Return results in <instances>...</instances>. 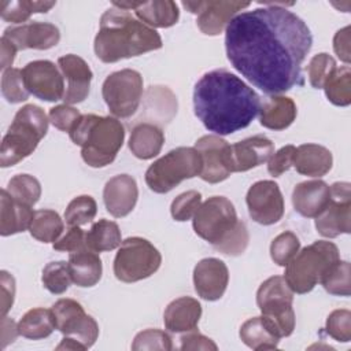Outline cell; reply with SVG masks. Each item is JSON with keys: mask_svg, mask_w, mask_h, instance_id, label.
I'll return each mask as SVG.
<instances>
[{"mask_svg": "<svg viewBox=\"0 0 351 351\" xmlns=\"http://www.w3.org/2000/svg\"><path fill=\"white\" fill-rule=\"evenodd\" d=\"M132 350L141 351V350H163L170 351L173 350V341L171 337L160 330V329H145L136 335Z\"/></svg>", "mask_w": 351, "mask_h": 351, "instance_id": "obj_43", "label": "cell"}, {"mask_svg": "<svg viewBox=\"0 0 351 351\" xmlns=\"http://www.w3.org/2000/svg\"><path fill=\"white\" fill-rule=\"evenodd\" d=\"M0 284H1V315H7L11 310L15 296V280L14 277L5 271H0Z\"/></svg>", "mask_w": 351, "mask_h": 351, "instance_id": "obj_51", "label": "cell"}, {"mask_svg": "<svg viewBox=\"0 0 351 351\" xmlns=\"http://www.w3.org/2000/svg\"><path fill=\"white\" fill-rule=\"evenodd\" d=\"M25 86L29 93L40 100H63L64 82L63 74L51 60H33L22 69Z\"/></svg>", "mask_w": 351, "mask_h": 351, "instance_id": "obj_14", "label": "cell"}, {"mask_svg": "<svg viewBox=\"0 0 351 351\" xmlns=\"http://www.w3.org/2000/svg\"><path fill=\"white\" fill-rule=\"evenodd\" d=\"M56 350H66V351H69V350H71V351H84V350H86L81 343H78L77 340H74V339H71V337H63V340L60 341V344L56 347Z\"/></svg>", "mask_w": 351, "mask_h": 351, "instance_id": "obj_55", "label": "cell"}, {"mask_svg": "<svg viewBox=\"0 0 351 351\" xmlns=\"http://www.w3.org/2000/svg\"><path fill=\"white\" fill-rule=\"evenodd\" d=\"M18 335V324L4 315L1 319V348H5L7 344L12 343Z\"/></svg>", "mask_w": 351, "mask_h": 351, "instance_id": "obj_53", "label": "cell"}, {"mask_svg": "<svg viewBox=\"0 0 351 351\" xmlns=\"http://www.w3.org/2000/svg\"><path fill=\"white\" fill-rule=\"evenodd\" d=\"M85 234L86 233L80 226H69L67 232L60 239H58L52 247L56 251H66L69 254L88 248Z\"/></svg>", "mask_w": 351, "mask_h": 351, "instance_id": "obj_49", "label": "cell"}, {"mask_svg": "<svg viewBox=\"0 0 351 351\" xmlns=\"http://www.w3.org/2000/svg\"><path fill=\"white\" fill-rule=\"evenodd\" d=\"M329 188L330 197L326 207L315 217V229L321 236L335 239L351 232V185L340 181Z\"/></svg>", "mask_w": 351, "mask_h": 351, "instance_id": "obj_13", "label": "cell"}, {"mask_svg": "<svg viewBox=\"0 0 351 351\" xmlns=\"http://www.w3.org/2000/svg\"><path fill=\"white\" fill-rule=\"evenodd\" d=\"M137 18L149 27H171L178 22V5L171 0L138 1L133 10Z\"/></svg>", "mask_w": 351, "mask_h": 351, "instance_id": "obj_31", "label": "cell"}, {"mask_svg": "<svg viewBox=\"0 0 351 351\" xmlns=\"http://www.w3.org/2000/svg\"><path fill=\"white\" fill-rule=\"evenodd\" d=\"M237 14L225 29L230 64L254 86L278 95L303 85L302 63L313 45L306 22L281 4Z\"/></svg>", "mask_w": 351, "mask_h": 351, "instance_id": "obj_1", "label": "cell"}, {"mask_svg": "<svg viewBox=\"0 0 351 351\" xmlns=\"http://www.w3.org/2000/svg\"><path fill=\"white\" fill-rule=\"evenodd\" d=\"M274 154V144L263 134L244 138L230 145V170L240 173L266 163Z\"/></svg>", "mask_w": 351, "mask_h": 351, "instance_id": "obj_20", "label": "cell"}, {"mask_svg": "<svg viewBox=\"0 0 351 351\" xmlns=\"http://www.w3.org/2000/svg\"><path fill=\"white\" fill-rule=\"evenodd\" d=\"M326 333L336 341L348 343L351 340V313L350 310H333L325 324Z\"/></svg>", "mask_w": 351, "mask_h": 351, "instance_id": "obj_45", "label": "cell"}, {"mask_svg": "<svg viewBox=\"0 0 351 351\" xmlns=\"http://www.w3.org/2000/svg\"><path fill=\"white\" fill-rule=\"evenodd\" d=\"M162 255L148 240L128 237L114 259V274L122 282H137L151 277L160 267Z\"/></svg>", "mask_w": 351, "mask_h": 351, "instance_id": "obj_9", "label": "cell"}, {"mask_svg": "<svg viewBox=\"0 0 351 351\" xmlns=\"http://www.w3.org/2000/svg\"><path fill=\"white\" fill-rule=\"evenodd\" d=\"M3 37L10 40L18 51L49 49L60 40L59 29L48 22H30L21 26L7 27Z\"/></svg>", "mask_w": 351, "mask_h": 351, "instance_id": "obj_19", "label": "cell"}, {"mask_svg": "<svg viewBox=\"0 0 351 351\" xmlns=\"http://www.w3.org/2000/svg\"><path fill=\"white\" fill-rule=\"evenodd\" d=\"M69 269L71 281L81 288L96 285L101 278V259L97 252L84 248L69 254Z\"/></svg>", "mask_w": 351, "mask_h": 351, "instance_id": "obj_27", "label": "cell"}, {"mask_svg": "<svg viewBox=\"0 0 351 351\" xmlns=\"http://www.w3.org/2000/svg\"><path fill=\"white\" fill-rule=\"evenodd\" d=\"M298 114L296 104L291 97L274 95L267 97L259 111V122L271 130H284L292 125Z\"/></svg>", "mask_w": 351, "mask_h": 351, "instance_id": "obj_29", "label": "cell"}, {"mask_svg": "<svg viewBox=\"0 0 351 351\" xmlns=\"http://www.w3.org/2000/svg\"><path fill=\"white\" fill-rule=\"evenodd\" d=\"M101 95L114 117L129 118L140 106L143 97V77L133 69L114 71L104 80Z\"/></svg>", "mask_w": 351, "mask_h": 351, "instance_id": "obj_11", "label": "cell"}, {"mask_svg": "<svg viewBox=\"0 0 351 351\" xmlns=\"http://www.w3.org/2000/svg\"><path fill=\"white\" fill-rule=\"evenodd\" d=\"M250 5L248 1H182L184 8L197 15V27L207 36L221 34L236 14Z\"/></svg>", "mask_w": 351, "mask_h": 351, "instance_id": "obj_15", "label": "cell"}, {"mask_svg": "<svg viewBox=\"0 0 351 351\" xmlns=\"http://www.w3.org/2000/svg\"><path fill=\"white\" fill-rule=\"evenodd\" d=\"M229 282V270L218 258H204L193 269V285L196 293L208 302L223 296Z\"/></svg>", "mask_w": 351, "mask_h": 351, "instance_id": "obj_18", "label": "cell"}, {"mask_svg": "<svg viewBox=\"0 0 351 351\" xmlns=\"http://www.w3.org/2000/svg\"><path fill=\"white\" fill-rule=\"evenodd\" d=\"M200 204H202V195L197 191L182 192L171 202V206H170L171 217L178 222L188 221L195 215Z\"/></svg>", "mask_w": 351, "mask_h": 351, "instance_id": "obj_46", "label": "cell"}, {"mask_svg": "<svg viewBox=\"0 0 351 351\" xmlns=\"http://www.w3.org/2000/svg\"><path fill=\"white\" fill-rule=\"evenodd\" d=\"M300 250V241L292 232H282L276 236L270 244V256L278 266H287L288 262Z\"/></svg>", "mask_w": 351, "mask_h": 351, "instance_id": "obj_41", "label": "cell"}, {"mask_svg": "<svg viewBox=\"0 0 351 351\" xmlns=\"http://www.w3.org/2000/svg\"><path fill=\"white\" fill-rule=\"evenodd\" d=\"M333 49L340 60H343L347 64L350 63V26H346L336 32L333 37Z\"/></svg>", "mask_w": 351, "mask_h": 351, "instance_id": "obj_52", "label": "cell"}, {"mask_svg": "<svg viewBox=\"0 0 351 351\" xmlns=\"http://www.w3.org/2000/svg\"><path fill=\"white\" fill-rule=\"evenodd\" d=\"M64 229L59 214L53 210H37L29 226L30 234L41 243H55Z\"/></svg>", "mask_w": 351, "mask_h": 351, "instance_id": "obj_34", "label": "cell"}, {"mask_svg": "<svg viewBox=\"0 0 351 351\" xmlns=\"http://www.w3.org/2000/svg\"><path fill=\"white\" fill-rule=\"evenodd\" d=\"M56 329L66 337L81 343L86 350L90 348L99 337L97 322L85 313L84 307L73 299H59L52 306Z\"/></svg>", "mask_w": 351, "mask_h": 351, "instance_id": "obj_12", "label": "cell"}, {"mask_svg": "<svg viewBox=\"0 0 351 351\" xmlns=\"http://www.w3.org/2000/svg\"><path fill=\"white\" fill-rule=\"evenodd\" d=\"M0 48H1V66L0 67L3 71H5L7 69H11L18 49L14 47V44L10 40H7L3 36L0 38Z\"/></svg>", "mask_w": 351, "mask_h": 351, "instance_id": "obj_54", "label": "cell"}, {"mask_svg": "<svg viewBox=\"0 0 351 351\" xmlns=\"http://www.w3.org/2000/svg\"><path fill=\"white\" fill-rule=\"evenodd\" d=\"M192 223L199 237L225 255H241L248 245L247 226L237 218L233 203L225 196H211L203 202Z\"/></svg>", "mask_w": 351, "mask_h": 351, "instance_id": "obj_4", "label": "cell"}, {"mask_svg": "<svg viewBox=\"0 0 351 351\" xmlns=\"http://www.w3.org/2000/svg\"><path fill=\"white\" fill-rule=\"evenodd\" d=\"M322 89L328 100L339 107L351 103V69L350 66L336 67L325 80Z\"/></svg>", "mask_w": 351, "mask_h": 351, "instance_id": "obj_35", "label": "cell"}, {"mask_svg": "<svg viewBox=\"0 0 351 351\" xmlns=\"http://www.w3.org/2000/svg\"><path fill=\"white\" fill-rule=\"evenodd\" d=\"M180 341H181V346H180L181 350H213V351L218 350L217 344L211 339L203 336L202 333L196 332L195 329H192V330L186 332V335L181 336Z\"/></svg>", "mask_w": 351, "mask_h": 351, "instance_id": "obj_50", "label": "cell"}, {"mask_svg": "<svg viewBox=\"0 0 351 351\" xmlns=\"http://www.w3.org/2000/svg\"><path fill=\"white\" fill-rule=\"evenodd\" d=\"M162 45V38L155 29L136 19L129 11L112 5L100 18L93 49L101 62L115 63L160 49Z\"/></svg>", "mask_w": 351, "mask_h": 351, "instance_id": "obj_3", "label": "cell"}, {"mask_svg": "<svg viewBox=\"0 0 351 351\" xmlns=\"http://www.w3.org/2000/svg\"><path fill=\"white\" fill-rule=\"evenodd\" d=\"M261 106L258 93L223 69L203 74L193 89L195 115L217 136L247 128L259 114Z\"/></svg>", "mask_w": 351, "mask_h": 351, "instance_id": "obj_2", "label": "cell"}, {"mask_svg": "<svg viewBox=\"0 0 351 351\" xmlns=\"http://www.w3.org/2000/svg\"><path fill=\"white\" fill-rule=\"evenodd\" d=\"M137 182L129 174H118L110 178L103 189L104 206L115 218H122L130 214L137 203Z\"/></svg>", "mask_w": 351, "mask_h": 351, "instance_id": "obj_22", "label": "cell"}, {"mask_svg": "<svg viewBox=\"0 0 351 351\" xmlns=\"http://www.w3.org/2000/svg\"><path fill=\"white\" fill-rule=\"evenodd\" d=\"M82 117V114L71 107L70 104H59L49 110L48 118L49 122L59 130L70 133V130L75 126L78 119Z\"/></svg>", "mask_w": 351, "mask_h": 351, "instance_id": "obj_47", "label": "cell"}, {"mask_svg": "<svg viewBox=\"0 0 351 351\" xmlns=\"http://www.w3.org/2000/svg\"><path fill=\"white\" fill-rule=\"evenodd\" d=\"M12 199L26 206L33 207L41 196V185L37 178L30 174L14 176L5 188Z\"/></svg>", "mask_w": 351, "mask_h": 351, "instance_id": "obj_38", "label": "cell"}, {"mask_svg": "<svg viewBox=\"0 0 351 351\" xmlns=\"http://www.w3.org/2000/svg\"><path fill=\"white\" fill-rule=\"evenodd\" d=\"M239 335L241 341L255 351L274 350L281 339L276 325L265 315L247 319L241 325Z\"/></svg>", "mask_w": 351, "mask_h": 351, "instance_id": "obj_26", "label": "cell"}, {"mask_svg": "<svg viewBox=\"0 0 351 351\" xmlns=\"http://www.w3.org/2000/svg\"><path fill=\"white\" fill-rule=\"evenodd\" d=\"M330 188L322 180L299 182L292 192V204L296 213L306 218H315L326 207Z\"/></svg>", "mask_w": 351, "mask_h": 351, "instance_id": "obj_23", "label": "cell"}, {"mask_svg": "<svg viewBox=\"0 0 351 351\" xmlns=\"http://www.w3.org/2000/svg\"><path fill=\"white\" fill-rule=\"evenodd\" d=\"M202 158L195 147H178L155 160L145 171L148 188L156 193H167L180 182L199 176Z\"/></svg>", "mask_w": 351, "mask_h": 351, "instance_id": "obj_8", "label": "cell"}, {"mask_svg": "<svg viewBox=\"0 0 351 351\" xmlns=\"http://www.w3.org/2000/svg\"><path fill=\"white\" fill-rule=\"evenodd\" d=\"M34 211L30 206L16 202L5 189L0 192V234L11 236L29 229Z\"/></svg>", "mask_w": 351, "mask_h": 351, "instance_id": "obj_25", "label": "cell"}, {"mask_svg": "<svg viewBox=\"0 0 351 351\" xmlns=\"http://www.w3.org/2000/svg\"><path fill=\"white\" fill-rule=\"evenodd\" d=\"M49 118L36 104L19 108L1 141L0 166L10 167L27 158L48 132Z\"/></svg>", "mask_w": 351, "mask_h": 351, "instance_id": "obj_6", "label": "cell"}, {"mask_svg": "<svg viewBox=\"0 0 351 351\" xmlns=\"http://www.w3.org/2000/svg\"><path fill=\"white\" fill-rule=\"evenodd\" d=\"M250 217L261 225H273L284 215V197L271 180L252 184L245 196Z\"/></svg>", "mask_w": 351, "mask_h": 351, "instance_id": "obj_16", "label": "cell"}, {"mask_svg": "<svg viewBox=\"0 0 351 351\" xmlns=\"http://www.w3.org/2000/svg\"><path fill=\"white\" fill-rule=\"evenodd\" d=\"M165 143V134L160 128L154 123L143 122L132 129L129 138V149L132 154L143 160L156 156Z\"/></svg>", "mask_w": 351, "mask_h": 351, "instance_id": "obj_30", "label": "cell"}, {"mask_svg": "<svg viewBox=\"0 0 351 351\" xmlns=\"http://www.w3.org/2000/svg\"><path fill=\"white\" fill-rule=\"evenodd\" d=\"M41 281L45 289H48L53 295H60L64 293L71 281L70 276V269L69 263L64 261H56V262H49L44 269H43V276Z\"/></svg>", "mask_w": 351, "mask_h": 351, "instance_id": "obj_39", "label": "cell"}, {"mask_svg": "<svg viewBox=\"0 0 351 351\" xmlns=\"http://www.w3.org/2000/svg\"><path fill=\"white\" fill-rule=\"evenodd\" d=\"M70 138L80 145L82 160L90 167H104L114 162L125 138V128L114 117L82 115L70 130Z\"/></svg>", "mask_w": 351, "mask_h": 351, "instance_id": "obj_5", "label": "cell"}, {"mask_svg": "<svg viewBox=\"0 0 351 351\" xmlns=\"http://www.w3.org/2000/svg\"><path fill=\"white\" fill-rule=\"evenodd\" d=\"M336 67V60L329 53L321 52L314 55L307 66L308 81L311 86L315 89H322L325 80Z\"/></svg>", "mask_w": 351, "mask_h": 351, "instance_id": "obj_44", "label": "cell"}, {"mask_svg": "<svg viewBox=\"0 0 351 351\" xmlns=\"http://www.w3.org/2000/svg\"><path fill=\"white\" fill-rule=\"evenodd\" d=\"M296 152V147L293 145H285L281 147L277 152L271 155V158L267 160V171L273 177H280L285 171L289 170L291 166H293V156Z\"/></svg>", "mask_w": 351, "mask_h": 351, "instance_id": "obj_48", "label": "cell"}, {"mask_svg": "<svg viewBox=\"0 0 351 351\" xmlns=\"http://www.w3.org/2000/svg\"><path fill=\"white\" fill-rule=\"evenodd\" d=\"M56 329L52 310L36 307L23 314L18 322V332L21 336L30 340H40L48 337Z\"/></svg>", "mask_w": 351, "mask_h": 351, "instance_id": "obj_32", "label": "cell"}, {"mask_svg": "<svg viewBox=\"0 0 351 351\" xmlns=\"http://www.w3.org/2000/svg\"><path fill=\"white\" fill-rule=\"evenodd\" d=\"M293 292L281 276L265 280L256 292V304L266 318H269L281 337H288L295 329V311L292 307Z\"/></svg>", "mask_w": 351, "mask_h": 351, "instance_id": "obj_10", "label": "cell"}, {"mask_svg": "<svg viewBox=\"0 0 351 351\" xmlns=\"http://www.w3.org/2000/svg\"><path fill=\"white\" fill-rule=\"evenodd\" d=\"M55 1H27V0H3L0 1V15L5 22L22 23L33 14L48 12L55 7Z\"/></svg>", "mask_w": 351, "mask_h": 351, "instance_id": "obj_36", "label": "cell"}, {"mask_svg": "<svg viewBox=\"0 0 351 351\" xmlns=\"http://www.w3.org/2000/svg\"><path fill=\"white\" fill-rule=\"evenodd\" d=\"M340 259L339 248L332 241L318 240L302 248L285 266L284 280L292 292L307 293L314 289L325 271Z\"/></svg>", "mask_w": 351, "mask_h": 351, "instance_id": "obj_7", "label": "cell"}, {"mask_svg": "<svg viewBox=\"0 0 351 351\" xmlns=\"http://www.w3.org/2000/svg\"><path fill=\"white\" fill-rule=\"evenodd\" d=\"M96 200L89 195H81L69 203L64 211V221L69 226H82L90 222L96 217Z\"/></svg>", "mask_w": 351, "mask_h": 351, "instance_id": "obj_40", "label": "cell"}, {"mask_svg": "<svg viewBox=\"0 0 351 351\" xmlns=\"http://www.w3.org/2000/svg\"><path fill=\"white\" fill-rule=\"evenodd\" d=\"M351 266L347 261L335 262L321 277L319 282L325 291L336 296H350L351 292Z\"/></svg>", "mask_w": 351, "mask_h": 351, "instance_id": "obj_37", "label": "cell"}, {"mask_svg": "<svg viewBox=\"0 0 351 351\" xmlns=\"http://www.w3.org/2000/svg\"><path fill=\"white\" fill-rule=\"evenodd\" d=\"M195 149L202 158L200 178L210 184L225 181L230 170V144L217 134L202 136L195 143Z\"/></svg>", "mask_w": 351, "mask_h": 351, "instance_id": "obj_17", "label": "cell"}, {"mask_svg": "<svg viewBox=\"0 0 351 351\" xmlns=\"http://www.w3.org/2000/svg\"><path fill=\"white\" fill-rule=\"evenodd\" d=\"M333 165L332 152L318 144H302L296 148L293 167L298 173L308 177L325 176Z\"/></svg>", "mask_w": 351, "mask_h": 351, "instance_id": "obj_28", "label": "cell"}, {"mask_svg": "<svg viewBox=\"0 0 351 351\" xmlns=\"http://www.w3.org/2000/svg\"><path fill=\"white\" fill-rule=\"evenodd\" d=\"M1 93L4 99L11 103H22L27 100L29 97V90L25 86L22 70L11 67L3 71L1 75Z\"/></svg>", "mask_w": 351, "mask_h": 351, "instance_id": "obj_42", "label": "cell"}, {"mask_svg": "<svg viewBox=\"0 0 351 351\" xmlns=\"http://www.w3.org/2000/svg\"><path fill=\"white\" fill-rule=\"evenodd\" d=\"M58 67L69 82L63 96L64 104L71 106L84 101L89 95L93 77L88 63L82 58L69 53L58 59Z\"/></svg>", "mask_w": 351, "mask_h": 351, "instance_id": "obj_21", "label": "cell"}, {"mask_svg": "<svg viewBox=\"0 0 351 351\" xmlns=\"http://www.w3.org/2000/svg\"><path fill=\"white\" fill-rule=\"evenodd\" d=\"M200 317V303L191 296H181L167 304L163 314V322L170 332L182 333L195 329Z\"/></svg>", "mask_w": 351, "mask_h": 351, "instance_id": "obj_24", "label": "cell"}, {"mask_svg": "<svg viewBox=\"0 0 351 351\" xmlns=\"http://www.w3.org/2000/svg\"><path fill=\"white\" fill-rule=\"evenodd\" d=\"M86 247L95 252L112 251L122 243L119 226L114 221L99 219L85 234Z\"/></svg>", "mask_w": 351, "mask_h": 351, "instance_id": "obj_33", "label": "cell"}]
</instances>
